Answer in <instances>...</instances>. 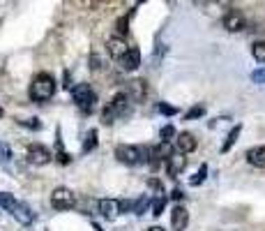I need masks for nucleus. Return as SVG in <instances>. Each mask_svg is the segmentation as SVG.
<instances>
[{"mask_svg": "<svg viewBox=\"0 0 265 231\" xmlns=\"http://www.w3.org/2000/svg\"><path fill=\"white\" fill-rule=\"evenodd\" d=\"M206 176H208V166L203 164L198 171H196V176H191V178H189V185H194V187H196V185H201V183L206 181Z\"/></svg>", "mask_w": 265, "mask_h": 231, "instance_id": "obj_25", "label": "nucleus"}, {"mask_svg": "<svg viewBox=\"0 0 265 231\" xmlns=\"http://www.w3.org/2000/svg\"><path fill=\"white\" fill-rule=\"evenodd\" d=\"M97 210L104 220H108V222L118 220V215L122 213V210H120V201H115V199H99Z\"/></svg>", "mask_w": 265, "mask_h": 231, "instance_id": "obj_9", "label": "nucleus"}, {"mask_svg": "<svg viewBox=\"0 0 265 231\" xmlns=\"http://www.w3.org/2000/svg\"><path fill=\"white\" fill-rule=\"evenodd\" d=\"M124 93L129 95L134 102H141V99H146V95H148V86H146L143 79H131V81H127Z\"/></svg>", "mask_w": 265, "mask_h": 231, "instance_id": "obj_13", "label": "nucleus"}, {"mask_svg": "<svg viewBox=\"0 0 265 231\" xmlns=\"http://www.w3.org/2000/svg\"><path fill=\"white\" fill-rule=\"evenodd\" d=\"M3 116H5V111H3V106H0V118H3Z\"/></svg>", "mask_w": 265, "mask_h": 231, "instance_id": "obj_38", "label": "nucleus"}, {"mask_svg": "<svg viewBox=\"0 0 265 231\" xmlns=\"http://www.w3.org/2000/svg\"><path fill=\"white\" fill-rule=\"evenodd\" d=\"M222 26L226 28L228 33H240V30H244V17L240 10H228L226 14H224L222 19Z\"/></svg>", "mask_w": 265, "mask_h": 231, "instance_id": "obj_8", "label": "nucleus"}, {"mask_svg": "<svg viewBox=\"0 0 265 231\" xmlns=\"http://www.w3.org/2000/svg\"><path fill=\"white\" fill-rule=\"evenodd\" d=\"M173 153H175V150L168 146V141H162L159 146H152V148H148V164H150L152 169H159L162 160H168Z\"/></svg>", "mask_w": 265, "mask_h": 231, "instance_id": "obj_6", "label": "nucleus"}, {"mask_svg": "<svg viewBox=\"0 0 265 231\" xmlns=\"http://www.w3.org/2000/svg\"><path fill=\"white\" fill-rule=\"evenodd\" d=\"M251 81H254V83H265V67L251 72Z\"/></svg>", "mask_w": 265, "mask_h": 231, "instance_id": "obj_32", "label": "nucleus"}, {"mask_svg": "<svg viewBox=\"0 0 265 231\" xmlns=\"http://www.w3.org/2000/svg\"><path fill=\"white\" fill-rule=\"evenodd\" d=\"M55 157H58L60 164H70V162H72V157H70V155H67L62 148H58V155H55Z\"/></svg>", "mask_w": 265, "mask_h": 231, "instance_id": "obj_34", "label": "nucleus"}, {"mask_svg": "<svg viewBox=\"0 0 265 231\" xmlns=\"http://www.w3.org/2000/svg\"><path fill=\"white\" fill-rule=\"evenodd\" d=\"M14 206H17V199H14V194H10V192H0V208L12 210Z\"/></svg>", "mask_w": 265, "mask_h": 231, "instance_id": "obj_22", "label": "nucleus"}, {"mask_svg": "<svg viewBox=\"0 0 265 231\" xmlns=\"http://www.w3.org/2000/svg\"><path fill=\"white\" fill-rule=\"evenodd\" d=\"M95 148H97V130H90L83 141V153H92Z\"/></svg>", "mask_w": 265, "mask_h": 231, "instance_id": "obj_20", "label": "nucleus"}, {"mask_svg": "<svg viewBox=\"0 0 265 231\" xmlns=\"http://www.w3.org/2000/svg\"><path fill=\"white\" fill-rule=\"evenodd\" d=\"M106 51L108 55L113 58V61H120L127 51H129V46H127V42H124V37H120V35H115V37H111L106 42Z\"/></svg>", "mask_w": 265, "mask_h": 231, "instance_id": "obj_11", "label": "nucleus"}, {"mask_svg": "<svg viewBox=\"0 0 265 231\" xmlns=\"http://www.w3.org/2000/svg\"><path fill=\"white\" fill-rule=\"evenodd\" d=\"M115 160L120 164H127V166H136L141 162L148 160V148H139V146H129V143H122L115 148Z\"/></svg>", "mask_w": 265, "mask_h": 231, "instance_id": "obj_3", "label": "nucleus"}, {"mask_svg": "<svg viewBox=\"0 0 265 231\" xmlns=\"http://www.w3.org/2000/svg\"><path fill=\"white\" fill-rule=\"evenodd\" d=\"M251 55H254L258 63H265V39L254 42V46H251Z\"/></svg>", "mask_w": 265, "mask_h": 231, "instance_id": "obj_21", "label": "nucleus"}, {"mask_svg": "<svg viewBox=\"0 0 265 231\" xmlns=\"http://www.w3.org/2000/svg\"><path fill=\"white\" fill-rule=\"evenodd\" d=\"M240 132H242V125H235L228 132V137H226V141H224V146H222V153H228V150L235 146V141H238V137H240Z\"/></svg>", "mask_w": 265, "mask_h": 231, "instance_id": "obj_18", "label": "nucleus"}, {"mask_svg": "<svg viewBox=\"0 0 265 231\" xmlns=\"http://www.w3.org/2000/svg\"><path fill=\"white\" fill-rule=\"evenodd\" d=\"M164 206H166V194H159V197L152 199V206H150L152 217H159L164 213Z\"/></svg>", "mask_w": 265, "mask_h": 231, "instance_id": "obj_19", "label": "nucleus"}, {"mask_svg": "<svg viewBox=\"0 0 265 231\" xmlns=\"http://www.w3.org/2000/svg\"><path fill=\"white\" fill-rule=\"evenodd\" d=\"M12 157V148L7 146L5 141H0V164H5V162H10Z\"/></svg>", "mask_w": 265, "mask_h": 231, "instance_id": "obj_26", "label": "nucleus"}, {"mask_svg": "<svg viewBox=\"0 0 265 231\" xmlns=\"http://www.w3.org/2000/svg\"><path fill=\"white\" fill-rule=\"evenodd\" d=\"M23 127H28V130H42V123H39V118H28V121H19Z\"/></svg>", "mask_w": 265, "mask_h": 231, "instance_id": "obj_31", "label": "nucleus"}, {"mask_svg": "<svg viewBox=\"0 0 265 231\" xmlns=\"http://www.w3.org/2000/svg\"><path fill=\"white\" fill-rule=\"evenodd\" d=\"M148 231H166V229H162V226H150Z\"/></svg>", "mask_w": 265, "mask_h": 231, "instance_id": "obj_37", "label": "nucleus"}, {"mask_svg": "<svg viewBox=\"0 0 265 231\" xmlns=\"http://www.w3.org/2000/svg\"><path fill=\"white\" fill-rule=\"evenodd\" d=\"M90 67H92V72H99V67H102L99 65V58L95 53H92V58H90Z\"/></svg>", "mask_w": 265, "mask_h": 231, "instance_id": "obj_36", "label": "nucleus"}, {"mask_svg": "<svg viewBox=\"0 0 265 231\" xmlns=\"http://www.w3.org/2000/svg\"><path fill=\"white\" fill-rule=\"evenodd\" d=\"M51 160H53V153L46 146H42V143L28 146V162L33 166H44V164H49Z\"/></svg>", "mask_w": 265, "mask_h": 231, "instance_id": "obj_5", "label": "nucleus"}, {"mask_svg": "<svg viewBox=\"0 0 265 231\" xmlns=\"http://www.w3.org/2000/svg\"><path fill=\"white\" fill-rule=\"evenodd\" d=\"M184 166H187V157H184V153L175 150V153L166 160V174H168L171 178H178L180 174L184 171Z\"/></svg>", "mask_w": 265, "mask_h": 231, "instance_id": "obj_10", "label": "nucleus"}, {"mask_svg": "<svg viewBox=\"0 0 265 231\" xmlns=\"http://www.w3.org/2000/svg\"><path fill=\"white\" fill-rule=\"evenodd\" d=\"M72 97H74V104L79 106L81 113H92L95 111V104H97V95L95 90L88 86V83H79L72 88Z\"/></svg>", "mask_w": 265, "mask_h": 231, "instance_id": "obj_2", "label": "nucleus"}, {"mask_svg": "<svg viewBox=\"0 0 265 231\" xmlns=\"http://www.w3.org/2000/svg\"><path fill=\"white\" fill-rule=\"evenodd\" d=\"M139 3H143V0H139Z\"/></svg>", "mask_w": 265, "mask_h": 231, "instance_id": "obj_39", "label": "nucleus"}, {"mask_svg": "<svg viewBox=\"0 0 265 231\" xmlns=\"http://www.w3.org/2000/svg\"><path fill=\"white\" fill-rule=\"evenodd\" d=\"M159 137H162V141H171V139L178 137V134H175V127H173V125H166V127H162Z\"/></svg>", "mask_w": 265, "mask_h": 231, "instance_id": "obj_28", "label": "nucleus"}, {"mask_svg": "<svg viewBox=\"0 0 265 231\" xmlns=\"http://www.w3.org/2000/svg\"><path fill=\"white\" fill-rule=\"evenodd\" d=\"M203 113H206V106H203V104H196V106H191V109L184 113V121H196V118H201Z\"/></svg>", "mask_w": 265, "mask_h": 231, "instance_id": "obj_24", "label": "nucleus"}, {"mask_svg": "<svg viewBox=\"0 0 265 231\" xmlns=\"http://www.w3.org/2000/svg\"><path fill=\"white\" fill-rule=\"evenodd\" d=\"M150 206H152V199L150 197H141L139 201H136V206H134V215H143Z\"/></svg>", "mask_w": 265, "mask_h": 231, "instance_id": "obj_23", "label": "nucleus"}, {"mask_svg": "<svg viewBox=\"0 0 265 231\" xmlns=\"http://www.w3.org/2000/svg\"><path fill=\"white\" fill-rule=\"evenodd\" d=\"M115 30H118L120 37L129 33V19H118V23H115Z\"/></svg>", "mask_w": 265, "mask_h": 231, "instance_id": "obj_29", "label": "nucleus"}, {"mask_svg": "<svg viewBox=\"0 0 265 231\" xmlns=\"http://www.w3.org/2000/svg\"><path fill=\"white\" fill-rule=\"evenodd\" d=\"M134 206H136V201H129V199L120 201V210H122V213H134Z\"/></svg>", "mask_w": 265, "mask_h": 231, "instance_id": "obj_33", "label": "nucleus"}, {"mask_svg": "<svg viewBox=\"0 0 265 231\" xmlns=\"http://www.w3.org/2000/svg\"><path fill=\"white\" fill-rule=\"evenodd\" d=\"M148 187L155 192V197L164 194V185H162V181H159V178H150V181H148Z\"/></svg>", "mask_w": 265, "mask_h": 231, "instance_id": "obj_27", "label": "nucleus"}, {"mask_svg": "<svg viewBox=\"0 0 265 231\" xmlns=\"http://www.w3.org/2000/svg\"><path fill=\"white\" fill-rule=\"evenodd\" d=\"M196 137L194 134H189V132H180L178 137H175V150H180V153H194L196 150Z\"/></svg>", "mask_w": 265, "mask_h": 231, "instance_id": "obj_15", "label": "nucleus"}, {"mask_svg": "<svg viewBox=\"0 0 265 231\" xmlns=\"http://www.w3.org/2000/svg\"><path fill=\"white\" fill-rule=\"evenodd\" d=\"M157 111H159V113H164V116H175V113H178V109H175V106H171V104H166V102H159Z\"/></svg>", "mask_w": 265, "mask_h": 231, "instance_id": "obj_30", "label": "nucleus"}, {"mask_svg": "<svg viewBox=\"0 0 265 231\" xmlns=\"http://www.w3.org/2000/svg\"><path fill=\"white\" fill-rule=\"evenodd\" d=\"M51 206L55 210H70L76 206V197L70 187H55L51 192Z\"/></svg>", "mask_w": 265, "mask_h": 231, "instance_id": "obj_4", "label": "nucleus"}, {"mask_svg": "<svg viewBox=\"0 0 265 231\" xmlns=\"http://www.w3.org/2000/svg\"><path fill=\"white\" fill-rule=\"evenodd\" d=\"M187 224H189V213H187V208H184V206H175L173 213H171V226H173V231H184Z\"/></svg>", "mask_w": 265, "mask_h": 231, "instance_id": "obj_14", "label": "nucleus"}, {"mask_svg": "<svg viewBox=\"0 0 265 231\" xmlns=\"http://www.w3.org/2000/svg\"><path fill=\"white\" fill-rule=\"evenodd\" d=\"M55 79L53 74H49V72H39L37 77L33 79V83H30V99L33 102H46V99H51L55 95Z\"/></svg>", "mask_w": 265, "mask_h": 231, "instance_id": "obj_1", "label": "nucleus"}, {"mask_svg": "<svg viewBox=\"0 0 265 231\" xmlns=\"http://www.w3.org/2000/svg\"><path fill=\"white\" fill-rule=\"evenodd\" d=\"M108 104H111V109L115 111L118 121H120V118H127V116H131V111H134V99H131L127 93H124V90L115 95V97L111 99Z\"/></svg>", "mask_w": 265, "mask_h": 231, "instance_id": "obj_7", "label": "nucleus"}, {"mask_svg": "<svg viewBox=\"0 0 265 231\" xmlns=\"http://www.w3.org/2000/svg\"><path fill=\"white\" fill-rule=\"evenodd\" d=\"M12 215H14V220L17 222H21V224H33L35 222V213L30 210V206H26V204H21V201H17V206L10 210Z\"/></svg>", "mask_w": 265, "mask_h": 231, "instance_id": "obj_16", "label": "nucleus"}, {"mask_svg": "<svg viewBox=\"0 0 265 231\" xmlns=\"http://www.w3.org/2000/svg\"><path fill=\"white\" fill-rule=\"evenodd\" d=\"M120 70H124V72H134L136 67L141 65V51L136 49V46H129V51L120 58Z\"/></svg>", "mask_w": 265, "mask_h": 231, "instance_id": "obj_12", "label": "nucleus"}, {"mask_svg": "<svg viewBox=\"0 0 265 231\" xmlns=\"http://www.w3.org/2000/svg\"><path fill=\"white\" fill-rule=\"evenodd\" d=\"M171 199H173V201H182V199H184V192L180 190V187H175L173 192H171Z\"/></svg>", "mask_w": 265, "mask_h": 231, "instance_id": "obj_35", "label": "nucleus"}, {"mask_svg": "<svg viewBox=\"0 0 265 231\" xmlns=\"http://www.w3.org/2000/svg\"><path fill=\"white\" fill-rule=\"evenodd\" d=\"M247 162L256 169H265V146H254L247 150Z\"/></svg>", "mask_w": 265, "mask_h": 231, "instance_id": "obj_17", "label": "nucleus"}]
</instances>
